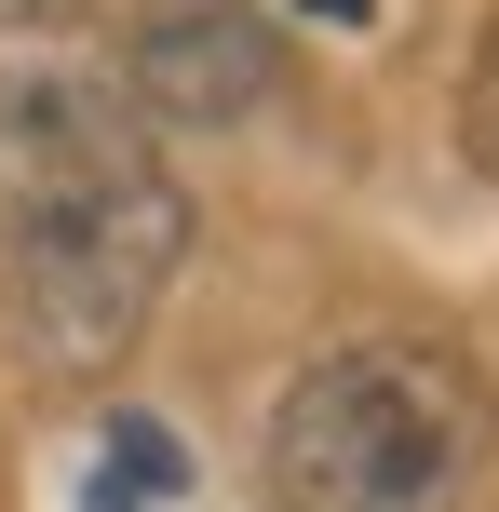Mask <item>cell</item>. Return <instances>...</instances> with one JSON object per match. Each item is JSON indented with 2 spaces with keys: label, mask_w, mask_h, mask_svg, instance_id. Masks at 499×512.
<instances>
[{
  "label": "cell",
  "mask_w": 499,
  "mask_h": 512,
  "mask_svg": "<svg viewBox=\"0 0 499 512\" xmlns=\"http://www.w3.org/2000/svg\"><path fill=\"white\" fill-rule=\"evenodd\" d=\"M473 162L499 176V41H486V68H473Z\"/></svg>",
  "instance_id": "6"
},
{
  "label": "cell",
  "mask_w": 499,
  "mask_h": 512,
  "mask_svg": "<svg viewBox=\"0 0 499 512\" xmlns=\"http://www.w3.org/2000/svg\"><path fill=\"white\" fill-rule=\"evenodd\" d=\"M176 486H189V445L162 432L149 405H108L95 459H81V512H162Z\"/></svg>",
  "instance_id": "5"
},
{
  "label": "cell",
  "mask_w": 499,
  "mask_h": 512,
  "mask_svg": "<svg viewBox=\"0 0 499 512\" xmlns=\"http://www.w3.org/2000/svg\"><path fill=\"white\" fill-rule=\"evenodd\" d=\"M311 14H338V27H365V0H311Z\"/></svg>",
  "instance_id": "8"
},
{
  "label": "cell",
  "mask_w": 499,
  "mask_h": 512,
  "mask_svg": "<svg viewBox=\"0 0 499 512\" xmlns=\"http://www.w3.org/2000/svg\"><path fill=\"white\" fill-rule=\"evenodd\" d=\"M189 256V203L176 176H135L81 216H41V230L0 243V310H14V351L41 378H108V364L149 337L162 283Z\"/></svg>",
  "instance_id": "2"
},
{
  "label": "cell",
  "mask_w": 499,
  "mask_h": 512,
  "mask_svg": "<svg viewBox=\"0 0 499 512\" xmlns=\"http://www.w3.org/2000/svg\"><path fill=\"white\" fill-rule=\"evenodd\" d=\"M41 14H68V0H0V27H41Z\"/></svg>",
  "instance_id": "7"
},
{
  "label": "cell",
  "mask_w": 499,
  "mask_h": 512,
  "mask_svg": "<svg viewBox=\"0 0 499 512\" xmlns=\"http://www.w3.org/2000/svg\"><path fill=\"white\" fill-rule=\"evenodd\" d=\"M270 14L257 0H149L122 41V81L149 122H243V108L270 95Z\"/></svg>",
  "instance_id": "4"
},
{
  "label": "cell",
  "mask_w": 499,
  "mask_h": 512,
  "mask_svg": "<svg viewBox=\"0 0 499 512\" xmlns=\"http://www.w3.org/2000/svg\"><path fill=\"white\" fill-rule=\"evenodd\" d=\"M162 176V122L122 68H0V243Z\"/></svg>",
  "instance_id": "3"
},
{
  "label": "cell",
  "mask_w": 499,
  "mask_h": 512,
  "mask_svg": "<svg viewBox=\"0 0 499 512\" xmlns=\"http://www.w3.org/2000/svg\"><path fill=\"white\" fill-rule=\"evenodd\" d=\"M486 459V391L432 337H351L270 418V499L284 512H446Z\"/></svg>",
  "instance_id": "1"
}]
</instances>
